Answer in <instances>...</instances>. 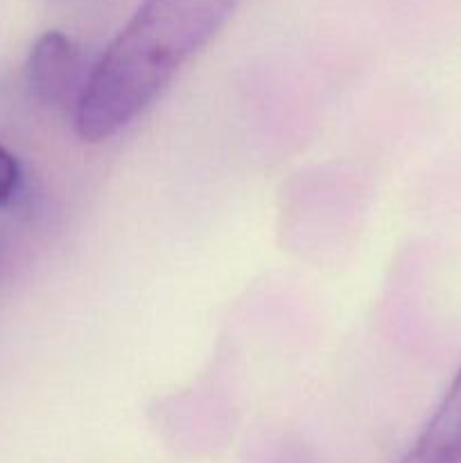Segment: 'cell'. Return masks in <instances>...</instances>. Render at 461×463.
<instances>
[{
    "mask_svg": "<svg viewBox=\"0 0 461 463\" xmlns=\"http://www.w3.org/2000/svg\"><path fill=\"white\" fill-rule=\"evenodd\" d=\"M240 0H145L90 71L75 131L102 143L131 125L224 27Z\"/></svg>",
    "mask_w": 461,
    "mask_h": 463,
    "instance_id": "6da1fadb",
    "label": "cell"
},
{
    "mask_svg": "<svg viewBox=\"0 0 461 463\" xmlns=\"http://www.w3.org/2000/svg\"><path fill=\"white\" fill-rule=\"evenodd\" d=\"M27 80L39 102L63 107L80 98V50L63 32L50 30L36 39L27 59Z\"/></svg>",
    "mask_w": 461,
    "mask_h": 463,
    "instance_id": "7a4b0ae2",
    "label": "cell"
},
{
    "mask_svg": "<svg viewBox=\"0 0 461 463\" xmlns=\"http://www.w3.org/2000/svg\"><path fill=\"white\" fill-rule=\"evenodd\" d=\"M18 176H21L18 161L7 149L0 147V203H5L12 197L18 185Z\"/></svg>",
    "mask_w": 461,
    "mask_h": 463,
    "instance_id": "3957f363",
    "label": "cell"
}]
</instances>
